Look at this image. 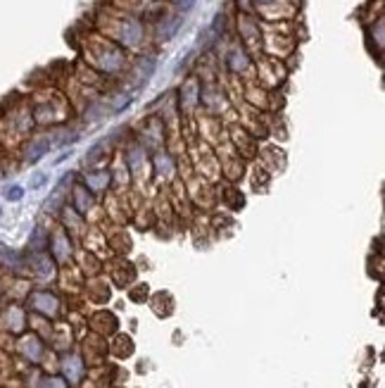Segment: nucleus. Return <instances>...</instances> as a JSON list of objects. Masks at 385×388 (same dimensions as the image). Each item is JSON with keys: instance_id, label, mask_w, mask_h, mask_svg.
<instances>
[{"instance_id": "obj_1", "label": "nucleus", "mask_w": 385, "mask_h": 388, "mask_svg": "<svg viewBox=\"0 0 385 388\" xmlns=\"http://www.w3.org/2000/svg\"><path fill=\"white\" fill-rule=\"evenodd\" d=\"M7 198H10V200H19L21 195H24V188H19V186H14V188H7Z\"/></svg>"}, {"instance_id": "obj_2", "label": "nucleus", "mask_w": 385, "mask_h": 388, "mask_svg": "<svg viewBox=\"0 0 385 388\" xmlns=\"http://www.w3.org/2000/svg\"><path fill=\"white\" fill-rule=\"evenodd\" d=\"M45 179H48L45 174H36L34 179H31V186H34V188H41L43 184H45Z\"/></svg>"}, {"instance_id": "obj_3", "label": "nucleus", "mask_w": 385, "mask_h": 388, "mask_svg": "<svg viewBox=\"0 0 385 388\" xmlns=\"http://www.w3.org/2000/svg\"><path fill=\"white\" fill-rule=\"evenodd\" d=\"M192 3H195V0H179V7L183 10V12H188V10L192 7Z\"/></svg>"}]
</instances>
